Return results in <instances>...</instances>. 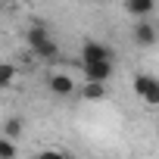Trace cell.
<instances>
[{
  "label": "cell",
  "mask_w": 159,
  "mask_h": 159,
  "mask_svg": "<svg viewBox=\"0 0 159 159\" xmlns=\"http://www.w3.org/2000/svg\"><path fill=\"white\" fill-rule=\"evenodd\" d=\"M25 41H28L31 53L41 56V59H56V56H59V47H56V41H53V34H50V28H47L44 22H34V25L28 28Z\"/></svg>",
  "instance_id": "cell-1"
},
{
  "label": "cell",
  "mask_w": 159,
  "mask_h": 159,
  "mask_svg": "<svg viewBox=\"0 0 159 159\" xmlns=\"http://www.w3.org/2000/svg\"><path fill=\"white\" fill-rule=\"evenodd\" d=\"M134 94L147 103V106H159V78L153 75H134Z\"/></svg>",
  "instance_id": "cell-2"
},
{
  "label": "cell",
  "mask_w": 159,
  "mask_h": 159,
  "mask_svg": "<svg viewBox=\"0 0 159 159\" xmlns=\"http://www.w3.org/2000/svg\"><path fill=\"white\" fill-rule=\"evenodd\" d=\"M81 69L88 81H106L112 75V59H91V62H81Z\"/></svg>",
  "instance_id": "cell-3"
},
{
  "label": "cell",
  "mask_w": 159,
  "mask_h": 159,
  "mask_svg": "<svg viewBox=\"0 0 159 159\" xmlns=\"http://www.w3.org/2000/svg\"><path fill=\"white\" fill-rule=\"evenodd\" d=\"M91 59H112V50H109L103 41H84V47H81V62H91Z\"/></svg>",
  "instance_id": "cell-4"
},
{
  "label": "cell",
  "mask_w": 159,
  "mask_h": 159,
  "mask_svg": "<svg viewBox=\"0 0 159 159\" xmlns=\"http://www.w3.org/2000/svg\"><path fill=\"white\" fill-rule=\"evenodd\" d=\"M50 91L56 94V97H69V94H75V81H72V75H66V72H56V75H50Z\"/></svg>",
  "instance_id": "cell-5"
},
{
  "label": "cell",
  "mask_w": 159,
  "mask_h": 159,
  "mask_svg": "<svg viewBox=\"0 0 159 159\" xmlns=\"http://www.w3.org/2000/svg\"><path fill=\"white\" fill-rule=\"evenodd\" d=\"M134 44H140V47H153L156 44V28L147 19H137V25H134Z\"/></svg>",
  "instance_id": "cell-6"
},
{
  "label": "cell",
  "mask_w": 159,
  "mask_h": 159,
  "mask_svg": "<svg viewBox=\"0 0 159 159\" xmlns=\"http://www.w3.org/2000/svg\"><path fill=\"white\" fill-rule=\"evenodd\" d=\"M125 3V10L131 13V16H137V19H147L153 10H156V0H122Z\"/></svg>",
  "instance_id": "cell-7"
},
{
  "label": "cell",
  "mask_w": 159,
  "mask_h": 159,
  "mask_svg": "<svg viewBox=\"0 0 159 159\" xmlns=\"http://www.w3.org/2000/svg\"><path fill=\"white\" fill-rule=\"evenodd\" d=\"M81 97H84V100H103V97H106L103 81H88V84L81 88Z\"/></svg>",
  "instance_id": "cell-8"
},
{
  "label": "cell",
  "mask_w": 159,
  "mask_h": 159,
  "mask_svg": "<svg viewBox=\"0 0 159 159\" xmlns=\"http://www.w3.org/2000/svg\"><path fill=\"white\" fill-rule=\"evenodd\" d=\"M3 131H7V137H13V140H16V137H22L25 122H22L19 116H10V119H7V125H3Z\"/></svg>",
  "instance_id": "cell-9"
},
{
  "label": "cell",
  "mask_w": 159,
  "mask_h": 159,
  "mask_svg": "<svg viewBox=\"0 0 159 159\" xmlns=\"http://www.w3.org/2000/svg\"><path fill=\"white\" fill-rule=\"evenodd\" d=\"M13 81H16V66L13 62H0V91L10 88Z\"/></svg>",
  "instance_id": "cell-10"
},
{
  "label": "cell",
  "mask_w": 159,
  "mask_h": 159,
  "mask_svg": "<svg viewBox=\"0 0 159 159\" xmlns=\"http://www.w3.org/2000/svg\"><path fill=\"white\" fill-rule=\"evenodd\" d=\"M0 159H16V143H13V137H0Z\"/></svg>",
  "instance_id": "cell-11"
},
{
  "label": "cell",
  "mask_w": 159,
  "mask_h": 159,
  "mask_svg": "<svg viewBox=\"0 0 159 159\" xmlns=\"http://www.w3.org/2000/svg\"><path fill=\"white\" fill-rule=\"evenodd\" d=\"M38 159H66V156L56 153V150H44V153H38Z\"/></svg>",
  "instance_id": "cell-12"
},
{
  "label": "cell",
  "mask_w": 159,
  "mask_h": 159,
  "mask_svg": "<svg viewBox=\"0 0 159 159\" xmlns=\"http://www.w3.org/2000/svg\"><path fill=\"white\" fill-rule=\"evenodd\" d=\"M0 3H7V0H0Z\"/></svg>",
  "instance_id": "cell-13"
}]
</instances>
